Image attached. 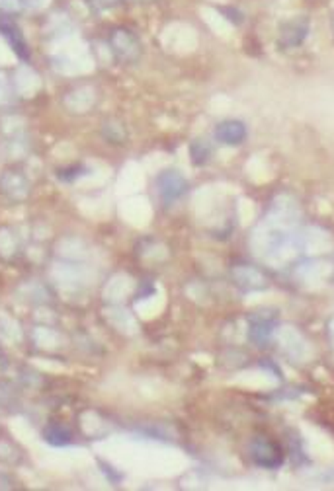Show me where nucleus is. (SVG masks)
<instances>
[{"instance_id": "nucleus-6", "label": "nucleus", "mask_w": 334, "mask_h": 491, "mask_svg": "<svg viewBox=\"0 0 334 491\" xmlns=\"http://www.w3.org/2000/svg\"><path fill=\"white\" fill-rule=\"evenodd\" d=\"M20 4H22V0H0V8H4V10H8V12H14V10H18Z\"/></svg>"}, {"instance_id": "nucleus-7", "label": "nucleus", "mask_w": 334, "mask_h": 491, "mask_svg": "<svg viewBox=\"0 0 334 491\" xmlns=\"http://www.w3.org/2000/svg\"><path fill=\"white\" fill-rule=\"evenodd\" d=\"M100 4H104V6H110V4H113L116 0H98Z\"/></svg>"}, {"instance_id": "nucleus-1", "label": "nucleus", "mask_w": 334, "mask_h": 491, "mask_svg": "<svg viewBox=\"0 0 334 491\" xmlns=\"http://www.w3.org/2000/svg\"><path fill=\"white\" fill-rule=\"evenodd\" d=\"M186 187H188L186 180L180 176L178 172H174V170L164 172V174H161L158 180H156V191H158V195H161L163 201H166V203H172V201L182 197L186 193Z\"/></svg>"}, {"instance_id": "nucleus-5", "label": "nucleus", "mask_w": 334, "mask_h": 491, "mask_svg": "<svg viewBox=\"0 0 334 491\" xmlns=\"http://www.w3.org/2000/svg\"><path fill=\"white\" fill-rule=\"evenodd\" d=\"M53 437H57V439L53 440V445H65V443H69V433L63 431V429H57V427H49L45 431V439L51 440Z\"/></svg>"}, {"instance_id": "nucleus-4", "label": "nucleus", "mask_w": 334, "mask_h": 491, "mask_svg": "<svg viewBox=\"0 0 334 491\" xmlns=\"http://www.w3.org/2000/svg\"><path fill=\"white\" fill-rule=\"evenodd\" d=\"M113 49L121 55V57H133L137 53V41L131 33H127L126 30H118L111 37Z\"/></svg>"}, {"instance_id": "nucleus-2", "label": "nucleus", "mask_w": 334, "mask_h": 491, "mask_svg": "<svg viewBox=\"0 0 334 491\" xmlns=\"http://www.w3.org/2000/svg\"><path fill=\"white\" fill-rule=\"evenodd\" d=\"M0 31L2 36L6 37L8 43L14 47V51L22 57V59H28V47L24 43V37L20 28L16 26V22L12 18H6V16H0Z\"/></svg>"}, {"instance_id": "nucleus-3", "label": "nucleus", "mask_w": 334, "mask_h": 491, "mask_svg": "<svg viewBox=\"0 0 334 491\" xmlns=\"http://www.w3.org/2000/svg\"><path fill=\"white\" fill-rule=\"evenodd\" d=\"M216 137L221 140L223 145H238L245 140L246 129L241 121H225L217 127Z\"/></svg>"}]
</instances>
